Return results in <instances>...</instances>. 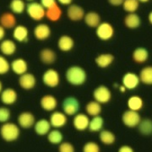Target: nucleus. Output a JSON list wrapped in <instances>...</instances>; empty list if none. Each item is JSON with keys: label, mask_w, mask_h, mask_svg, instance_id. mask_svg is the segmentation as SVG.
<instances>
[{"label": "nucleus", "mask_w": 152, "mask_h": 152, "mask_svg": "<svg viewBox=\"0 0 152 152\" xmlns=\"http://www.w3.org/2000/svg\"><path fill=\"white\" fill-rule=\"evenodd\" d=\"M66 80L72 86H81L86 81L87 75L85 69L80 66H70L65 74Z\"/></svg>", "instance_id": "obj_1"}, {"label": "nucleus", "mask_w": 152, "mask_h": 152, "mask_svg": "<svg viewBox=\"0 0 152 152\" xmlns=\"http://www.w3.org/2000/svg\"><path fill=\"white\" fill-rule=\"evenodd\" d=\"M20 130L15 124L6 122L0 128V136L6 142H13L20 137Z\"/></svg>", "instance_id": "obj_2"}, {"label": "nucleus", "mask_w": 152, "mask_h": 152, "mask_svg": "<svg viewBox=\"0 0 152 152\" xmlns=\"http://www.w3.org/2000/svg\"><path fill=\"white\" fill-rule=\"evenodd\" d=\"M26 11L28 16L35 21H41L45 18L46 10L37 2H30L26 7Z\"/></svg>", "instance_id": "obj_3"}, {"label": "nucleus", "mask_w": 152, "mask_h": 152, "mask_svg": "<svg viewBox=\"0 0 152 152\" xmlns=\"http://www.w3.org/2000/svg\"><path fill=\"white\" fill-rule=\"evenodd\" d=\"M114 33L113 26L109 22H101L96 28V37L102 41H109L113 37Z\"/></svg>", "instance_id": "obj_4"}, {"label": "nucleus", "mask_w": 152, "mask_h": 152, "mask_svg": "<svg viewBox=\"0 0 152 152\" xmlns=\"http://www.w3.org/2000/svg\"><path fill=\"white\" fill-rule=\"evenodd\" d=\"M80 107V102L78 99L74 96H69L66 97L62 103V108L64 111V113L67 116H75L78 113Z\"/></svg>", "instance_id": "obj_5"}, {"label": "nucleus", "mask_w": 152, "mask_h": 152, "mask_svg": "<svg viewBox=\"0 0 152 152\" xmlns=\"http://www.w3.org/2000/svg\"><path fill=\"white\" fill-rule=\"evenodd\" d=\"M93 97L98 103H108L112 98V92L109 88L106 86H99L93 91Z\"/></svg>", "instance_id": "obj_6"}, {"label": "nucleus", "mask_w": 152, "mask_h": 152, "mask_svg": "<svg viewBox=\"0 0 152 152\" xmlns=\"http://www.w3.org/2000/svg\"><path fill=\"white\" fill-rule=\"evenodd\" d=\"M42 82L45 86L50 88L57 87L60 83L59 73L53 69H49L42 75Z\"/></svg>", "instance_id": "obj_7"}, {"label": "nucleus", "mask_w": 152, "mask_h": 152, "mask_svg": "<svg viewBox=\"0 0 152 152\" xmlns=\"http://www.w3.org/2000/svg\"><path fill=\"white\" fill-rule=\"evenodd\" d=\"M141 120L140 115L138 112L127 110L122 115V122L123 124L129 128H135L138 126Z\"/></svg>", "instance_id": "obj_8"}, {"label": "nucleus", "mask_w": 152, "mask_h": 152, "mask_svg": "<svg viewBox=\"0 0 152 152\" xmlns=\"http://www.w3.org/2000/svg\"><path fill=\"white\" fill-rule=\"evenodd\" d=\"M86 13L81 6L78 4H69L67 9V16L71 21H80L84 19Z\"/></svg>", "instance_id": "obj_9"}, {"label": "nucleus", "mask_w": 152, "mask_h": 152, "mask_svg": "<svg viewBox=\"0 0 152 152\" xmlns=\"http://www.w3.org/2000/svg\"><path fill=\"white\" fill-rule=\"evenodd\" d=\"M122 83L126 90H134L140 85V81L139 76L135 73L128 72L123 76Z\"/></svg>", "instance_id": "obj_10"}, {"label": "nucleus", "mask_w": 152, "mask_h": 152, "mask_svg": "<svg viewBox=\"0 0 152 152\" xmlns=\"http://www.w3.org/2000/svg\"><path fill=\"white\" fill-rule=\"evenodd\" d=\"M37 80L35 75L31 73H25L21 75H20L19 79V85L23 90L30 91L32 90L34 87L36 86Z\"/></svg>", "instance_id": "obj_11"}, {"label": "nucleus", "mask_w": 152, "mask_h": 152, "mask_svg": "<svg viewBox=\"0 0 152 152\" xmlns=\"http://www.w3.org/2000/svg\"><path fill=\"white\" fill-rule=\"evenodd\" d=\"M67 115L62 112L55 111L51 114L50 118H49V123L51 124V127H53L55 129H59L64 127L67 124Z\"/></svg>", "instance_id": "obj_12"}, {"label": "nucleus", "mask_w": 152, "mask_h": 152, "mask_svg": "<svg viewBox=\"0 0 152 152\" xmlns=\"http://www.w3.org/2000/svg\"><path fill=\"white\" fill-rule=\"evenodd\" d=\"M33 34L37 40L44 41V40H47L51 36V29L48 25L45 23H41L35 26Z\"/></svg>", "instance_id": "obj_13"}, {"label": "nucleus", "mask_w": 152, "mask_h": 152, "mask_svg": "<svg viewBox=\"0 0 152 152\" xmlns=\"http://www.w3.org/2000/svg\"><path fill=\"white\" fill-rule=\"evenodd\" d=\"M36 122L35 116L30 112H23L18 117V124L24 129L31 128Z\"/></svg>", "instance_id": "obj_14"}, {"label": "nucleus", "mask_w": 152, "mask_h": 152, "mask_svg": "<svg viewBox=\"0 0 152 152\" xmlns=\"http://www.w3.org/2000/svg\"><path fill=\"white\" fill-rule=\"evenodd\" d=\"M90 123L89 117L84 113H76L73 119V125L76 130L85 131L88 129Z\"/></svg>", "instance_id": "obj_15"}, {"label": "nucleus", "mask_w": 152, "mask_h": 152, "mask_svg": "<svg viewBox=\"0 0 152 152\" xmlns=\"http://www.w3.org/2000/svg\"><path fill=\"white\" fill-rule=\"evenodd\" d=\"M18 94L12 88H7L0 93V99L4 105H13L16 102Z\"/></svg>", "instance_id": "obj_16"}, {"label": "nucleus", "mask_w": 152, "mask_h": 152, "mask_svg": "<svg viewBox=\"0 0 152 152\" xmlns=\"http://www.w3.org/2000/svg\"><path fill=\"white\" fill-rule=\"evenodd\" d=\"M10 69L17 75H21L27 72L28 64L24 58H19L12 61L10 64Z\"/></svg>", "instance_id": "obj_17"}, {"label": "nucleus", "mask_w": 152, "mask_h": 152, "mask_svg": "<svg viewBox=\"0 0 152 152\" xmlns=\"http://www.w3.org/2000/svg\"><path fill=\"white\" fill-rule=\"evenodd\" d=\"M40 105L42 108L47 112H53L54 111L58 106L57 99L52 95H45L41 98Z\"/></svg>", "instance_id": "obj_18"}, {"label": "nucleus", "mask_w": 152, "mask_h": 152, "mask_svg": "<svg viewBox=\"0 0 152 152\" xmlns=\"http://www.w3.org/2000/svg\"><path fill=\"white\" fill-rule=\"evenodd\" d=\"M0 26L4 29H14L16 26V18L12 12H5L0 16Z\"/></svg>", "instance_id": "obj_19"}, {"label": "nucleus", "mask_w": 152, "mask_h": 152, "mask_svg": "<svg viewBox=\"0 0 152 152\" xmlns=\"http://www.w3.org/2000/svg\"><path fill=\"white\" fill-rule=\"evenodd\" d=\"M29 37V31L26 26L23 25L15 26L13 31V37L19 42H27Z\"/></svg>", "instance_id": "obj_20"}, {"label": "nucleus", "mask_w": 152, "mask_h": 152, "mask_svg": "<svg viewBox=\"0 0 152 152\" xmlns=\"http://www.w3.org/2000/svg\"><path fill=\"white\" fill-rule=\"evenodd\" d=\"M16 44L13 40L6 39V40L1 41L0 52L2 53V54L5 55V56H12L16 52Z\"/></svg>", "instance_id": "obj_21"}, {"label": "nucleus", "mask_w": 152, "mask_h": 152, "mask_svg": "<svg viewBox=\"0 0 152 152\" xmlns=\"http://www.w3.org/2000/svg\"><path fill=\"white\" fill-rule=\"evenodd\" d=\"M33 126L36 134L39 136L47 135L49 131L51 130V124L49 121L44 118L38 120L37 122H35Z\"/></svg>", "instance_id": "obj_22"}, {"label": "nucleus", "mask_w": 152, "mask_h": 152, "mask_svg": "<svg viewBox=\"0 0 152 152\" xmlns=\"http://www.w3.org/2000/svg\"><path fill=\"white\" fill-rule=\"evenodd\" d=\"M124 23L127 28L131 29V30H134L140 26L141 19L135 13H129L124 17Z\"/></svg>", "instance_id": "obj_23"}, {"label": "nucleus", "mask_w": 152, "mask_h": 152, "mask_svg": "<svg viewBox=\"0 0 152 152\" xmlns=\"http://www.w3.org/2000/svg\"><path fill=\"white\" fill-rule=\"evenodd\" d=\"M57 58V55L53 50L49 48H44L40 52V59L44 64H53Z\"/></svg>", "instance_id": "obj_24"}, {"label": "nucleus", "mask_w": 152, "mask_h": 152, "mask_svg": "<svg viewBox=\"0 0 152 152\" xmlns=\"http://www.w3.org/2000/svg\"><path fill=\"white\" fill-rule=\"evenodd\" d=\"M75 42L74 39L67 35H64L60 37L58 42V47L62 52H69L74 48Z\"/></svg>", "instance_id": "obj_25"}, {"label": "nucleus", "mask_w": 152, "mask_h": 152, "mask_svg": "<svg viewBox=\"0 0 152 152\" xmlns=\"http://www.w3.org/2000/svg\"><path fill=\"white\" fill-rule=\"evenodd\" d=\"M114 61V56L111 53H102L95 59L96 64L101 69H106L111 65Z\"/></svg>", "instance_id": "obj_26"}, {"label": "nucleus", "mask_w": 152, "mask_h": 152, "mask_svg": "<svg viewBox=\"0 0 152 152\" xmlns=\"http://www.w3.org/2000/svg\"><path fill=\"white\" fill-rule=\"evenodd\" d=\"M63 15V11L62 9L60 8L58 4L53 6L51 8H49L48 10H46V15L45 17L47 19H48L50 21L57 22L59 20Z\"/></svg>", "instance_id": "obj_27"}, {"label": "nucleus", "mask_w": 152, "mask_h": 152, "mask_svg": "<svg viewBox=\"0 0 152 152\" xmlns=\"http://www.w3.org/2000/svg\"><path fill=\"white\" fill-rule=\"evenodd\" d=\"M85 22L89 27L96 28L101 23L100 15L95 11H90L86 13L84 16Z\"/></svg>", "instance_id": "obj_28"}, {"label": "nucleus", "mask_w": 152, "mask_h": 152, "mask_svg": "<svg viewBox=\"0 0 152 152\" xmlns=\"http://www.w3.org/2000/svg\"><path fill=\"white\" fill-rule=\"evenodd\" d=\"M133 60L134 61V63L141 64L145 63L148 58H149V53L147 51V49L144 48H137L133 52L132 54Z\"/></svg>", "instance_id": "obj_29"}, {"label": "nucleus", "mask_w": 152, "mask_h": 152, "mask_svg": "<svg viewBox=\"0 0 152 152\" xmlns=\"http://www.w3.org/2000/svg\"><path fill=\"white\" fill-rule=\"evenodd\" d=\"M140 81L145 85H151L152 84V67L148 65L143 68L140 73Z\"/></svg>", "instance_id": "obj_30"}, {"label": "nucleus", "mask_w": 152, "mask_h": 152, "mask_svg": "<svg viewBox=\"0 0 152 152\" xmlns=\"http://www.w3.org/2000/svg\"><path fill=\"white\" fill-rule=\"evenodd\" d=\"M86 113L91 117L98 116L102 113V106L96 101H91L86 104Z\"/></svg>", "instance_id": "obj_31"}, {"label": "nucleus", "mask_w": 152, "mask_h": 152, "mask_svg": "<svg viewBox=\"0 0 152 152\" xmlns=\"http://www.w3.org/2000/svg\"><path fill=\"white\" fill-rule=\"evenodd\" d=\"M104 124L103 118L98 115V116H95L93 117L91 120H90L89 123V126H88V129L91 132H98V131L102 130V127Z\"/></svg>", "instance_id": "obj_32"}, {"label": "nucleus", "mask_w": 152, "mask_h": 152, "mask_svg": "<svg viewBox=\"0 0 152 152\" xmlns=\"http://www.w3.org/2000/svg\"><path fill=\"white\" fill-rule=\"evenodd\" d=\"M143 105H144V102H143L142 98L138 96H130L128 100V107L129 110H132V111L139 112L140 110L142 109Z\"/></svg>", "instance_id": "obj_33"}, {"label": "nucleus", "mask_w": 152, "mask_h": 152, "mask_svg": "<svg viewBox=\"0 0 152 152\" xmlns=\"http://www.w3.org/2000/svg\"><path fill=\"white\" fill-rule=\"evenodd\" d=\"M99 138H100L101 142L104 145H113L116 140V137H115V134L113 133L111 131L107 130V129L101 130L100 134H99Z\"/></svg>", "instance_id": "obj_34"}, {"label": "nucleus", "mask_w": 152, "mask_h": 152, "mask_svg": "<svg viewBox=\"0 0 152 152\" xmlns=\"http://www.w3.org/2000/svg\"><path fill=\"white\" fill-rule=\"evenodd\" d=\"M26 4L24 0H11L10 4V9L11 12L15 15H21L26 10Z\"/></svg>", "instance_id": "obj_35"}, {"label": "nucleus", "mask_w": 152, "mask_h": 152, "mask_svg": "<svg viewBox=\"0 0 152 152\" xmlns=\"http://www.w3.org/2000/svg\"><path fill=\"white\" fill-rule=\"evenodd\" d=\"M139 131L143 135L149 136L152 133V123L151 120L149 118L140 120V124H138Z\"/></svg>", "instance_id": "obj_36"}, {"label": "nucleus", "mask_w": 152, "mask_h": 152, "mask_svg": "<svg viewBox=\"0 0 152 152\" xmlns=\"http://www.w3.org/2000/svg\"><path fill=\"white\" fill-rule=\"evenodd\" d=\"M48 140L53 145H59L63 142V134L58 129L50 130L48 134Z\"/></svg>", "instance_id": "obj_37"}, {"label": "nucleus", "mask_w": 152, "mask_h": 152, "mask_svg": "<svg viewBox=\"0 0 152 152\" xmlns=\"http://www.w3.org/2000/svg\"><path fill=\"white\" fill-rule=\"evenodd\" d=\"M122 6L127 13H135L140 7V3L138 0H124Z\"/></svg>", "instance_id": "obj_38"}, {"label": "nucleus", "mask_w": 152, "mask_h": 152, "mask_svg": "<svg viewBox=\"0 0 152 152\" xmlns=\"http://www.w3.org/2000/svg\"><path fill=\"white\" fill-rule=\"evenodd\" d=\"M10 69V64L4 56L0 55V75H5Z\"/></svg>", "instance_id": "obj_39"}, {"label": "nucleus", "mask_w": 152, "mask_h": 152, "mask_svg": "<svg viewBox=\"0 0 152 152\" xmlns=\"http://www.w3.org/2000/svg\"><path fill=\"white\" fill-rule=\"evenodd\" d=\"M83 152H100L101 149L100 146L98 145L96 142L94 141H89L83 146L82 149Z\"/></svg>", "instance_id": "obj_40"}, {"label": "nucleus", "mask_w": 152, "mask_h": 152, "mask_svg": "<svg viewBox=\"0 0 152 152\" xmlns=\"http://www.w3.org/2000/svg\"><path fill=\"white\" fill-rule=\"evenodd\" d=\"M10 110L5 107H0V123L4 124L10 118Z\"/></svg>", "instance_id": "obj_41"}, {"label": "nucleus", "mask_w": 152, "mask_h": 152, "mask_svg": "<svg viewBox=\"0 0 152 152\" xmlns=\"http://www.w3.org/2000/svg\"><path fill=\"white\" fill-rule=\"evenodd\" d=\"M59 152H75L74 145L69 142H61L58 147Z\"/></svg>", "instance_id": "obj_42"}, {"label": "nucleus", "mask_w": 152, "mask_h": 152, "mask_svg": "<svg viewBox=\"0 0 152 152\" xmlns=\"http://www.w3.org/2000/svg\"><path fill=\"white\" fill-rule=\"evenodd\" d=\"M40 4L45 10H48L49 8L58 4L56 0H40Z\"/></svg>", "instance_id": "obj_43"}, {"label": "nucleus", "mask_w": 152, "mask_h": 152, "mask_svg": "<svg viewBox=\"0 0 152 152\" xmlns=\"http://www.w3.org/2000/svg\"><path fill=\"white\" fill-rule=\"evenodd\" d=\"M118 152H134V149L129 145H122L118 149Z\"/></svg>", "instance_id": "obj_44"}, {"label": "nucleus", "mask_w": 152, "mask_h": 152, "mask_svg": "<svg viewBox=\"0 0 152 152\" xmlns=\"http://www.w3.org/2000/svg\"><path fill=\"white\" fill-rule=\"evenodd\" d=\"M107 1L111 5L116 6V7L122 5V4L124 2V0H107Z\"/></svg>", "instance_id": "obj_45"}, {"label": "nucleus", "mask_w": 152, "mask_h": 152, "mask_svg": "<svg viewBox=\"0 0 152 152\" xmlns=\"http://www.w3.org/2000/svg\"><path fill=\"white\" fill-rule=\"evenodd\" d=\"M57 1V3H59L60 4H62V5H69L72 4V2H73V0H56Z\"/></svg>", "instance_id": "obj_46"}, {"label": "nucleus", "mask_w": 152, "mask_h": 152, "mask_svg": "<svg viewBox=\"0 0 152 152\" xmlns=\"http://www.w3.org/2000/svg\"><path fill=\"white\" fill-rule=\"evenodd\" d=\"M4 37H5V29L0 26V42L4 40Z\"/></svg>", "instance_id": "obj_47"}, {"label": "nucleus", "mask_w": 152, "mask_h": 152, "mask_svg": "<svg viewBox=\"0 0 152 152\" xmlns=\"http://www.w3.org/2000/svg\"><path fill=\"white\" fill-rule=\"evenodd\" d=\"M152 12H150V14H149V22H150V24H152Z\"/></svg>", "instance_id": "obj_48"}, {"label": "nucleus", "mask_w": 152, "mask_h": 152, "mask_svg": "<svg viewBox=\"0 0 152 152\" xmlns=\"http://www.w3.org/2000/svg\"><path fill=\"white\" fill-rule=\"evenodd\" d=\"M120 91H123V92H124V91H126V89H125V87L124 86H120Z\"/></svg>", "instance_id": "obj_49"}, {"label": "nucleus", "mask_w": 152, "mask_h": 152, "mask_svg": "<svg viewBox=\"0 0 152 152\" xmlns=\"http://www.w3.org/2000/svg\"><path fill=\"white\" fill-rule=\"evenodd\" d=\"M139 3H148L150 0H138Z\"/></svg>", "instance_id": "obj_50"}, {"label": "nucleus", "mask_w": 152, "mask_h": 152, "mask_svg": "<svg viewBox=\"0 0 152 152\" xmlns=\"http://www.w3.org/2000/svg\"><path fill=\"white\" fill-rule=\"evenodd\" d=\"M2 91H3V85H2V82L0 81V93Z\"/></svg>", "instance_id": "obj_51"}, {"label": "nucleus", "mask_w": 152, "mask_h": 152, "mask_svg": "<svg viewBox=\"0 0 152 152\" xmlns=\"http://www.w3.org/2000/svg\"><path fill=\"white\" fill-rule=\"evenodd\" d=\"M26 1H27V2H33L34 0H26Z\"/></svg>", "instance_id": "obj_52"}]
</instances>
